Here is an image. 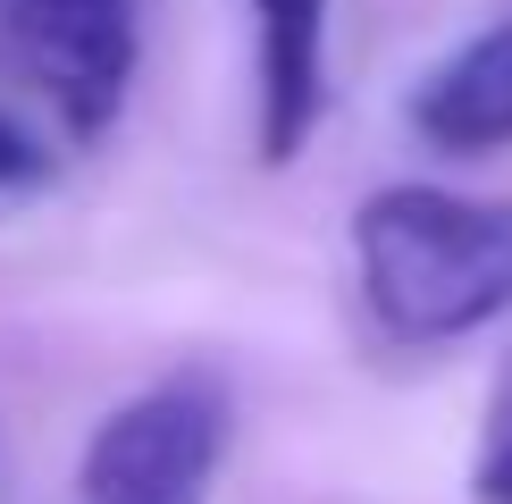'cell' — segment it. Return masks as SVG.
<instances>
[{"mask_svg":"<svg viewBox=\"0 0 512 504\" xmlns=\"http://www.w3.org/2000/svg\"><path fill=\"white\" fill-rule=\"evenodd\" d=\"M353 261L370 320L403 345H454L512 311V202L445 185H378L353 210Z\"/></svg>","mask_w":512,"mask_h":504,"instance_id":"cell-1","label":"cell"},{"mask_svg":"<svg viewBox=\"0 0 512 504\" xmlns=\"http://www.w3.org/2000/svg\"><path fill=\"white\" fill-rule=\"evenodd\" d=\"M328 110V0H252V152L303 160Z\"/></svg>","mask_w":512,"mask_h":504,"instance_id":"cell-4","label":"cell"},{"mask_svg":"<svg viewBox=\"0 0 512 504\" xmlns=\"http://www.w3.org/2000/svg\"><path fill=\"white\" fill-rule=\"evenodd\" d=\"M412 126L454 160L504 152L512 143V17L471 34L462 51H445L412 93Z\"/></svg>","mask_w":512,"mask_h":504,"instance_id":"cell-5","label":"cell"},{"mask_svg":"<svg viewBox=\"0 0 512 504\" xmlns=\"http://www.w3.org/2000/svg\"><path fill=\"white\" fill-rule=\"evenodd\" d=\"M42 177H51V152H42L17 118H0V194H26V185H42Z\"/></svg>","mask_w":512,"mask_h":504,"instance_id":"cell-6","label":"cell"},{"mask_svg":"<svg viewBox=\"0 0 512 504\" xmlns=\"http://www.w3.org/2000/svg\"><path fill=\"white\" fill-rule=\"evenodd\" d=\"M227 454V395L202 370H177L84 437L76 504H210Z\"/></svg>","mask_w":512,"mask_h":504,"instance_id":"cell-2","label":"cell"},{"mask_svg":"<svg viewBox=\"0 0 512 504\" xmlns=\"http://www.w3.org/2000/svg\"><path fill=\"white\" fill-rule=\"evenodd\" d=\"M17 68L59 110L76 143H101L135 93L143 59V0H0Z\"/></svg>","mask_w":512,"mask_h":504,"instance_id":"cell-3","label":"cell"},{"mask_svg":"<svg viewBox=\"0 0 512 504\" xmlns=\"http://www.w3.org/2000/svg\"><path fill=\"white\" fill-rule=\"evenodd\" d=\"M479 504H512V395H504V412H496V429H487V446H479Z\"/></svg>","mask_w":512,"mask_h":504,"instance_id":"cell-7","label":"cell"}]
</instances>
